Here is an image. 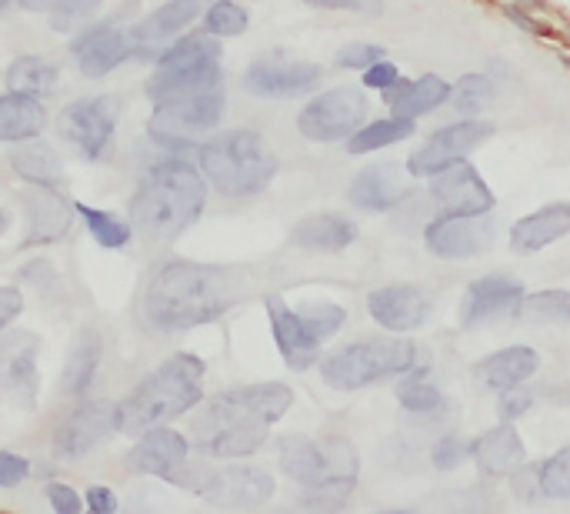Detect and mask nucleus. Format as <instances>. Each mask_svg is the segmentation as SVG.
Returning a JSON list of instances; mask_svg holds the SVG:
<instances>
[{
	"label": "nucleus",
	"instance_id": "obj_33",
	"mask_svg": "<svg viewBox=\"0 0 570 514\" xmlns=\"http://www.w3.org/2000/svg\"><path fill=\"white\" fill-rule=\"evenodd\" d=\"M47 114L40 97L7 91L0 94V144H20L44 131Z\"/></svg>",
	"mask_w": 570,
	"mask_h": 514
},
{
	"label": "nucleus",
	"instance_id": "obj_53",
	"mask_svg": "<svg viewBox=\"0 0 570 514\" xmlns=\"http://www.w3.org/2000/svg\"><path fill=\"white\" fill-rule=\"evenodd\" d=\"M84 508L94 511V514H114L117 498H114V491L104 488V484H90L87 494H84Z\"/></svg>",
	"mask_w": 570,
	"mask_h": 514
},
{
	"label": "nucleus",
	"instance_id": "obj_7",
	"mask_svg": "<svg viewBox=\"0 0 570 514\" xmlns=\"http://www.w3.org/2000/svg\"><path fill=\"white\" fill-rule=\"evenodd\" d=\"M157 71L147 81L150 101H167V97H184L197 91L224 84L220 71V37L214 34H180L174 44L164 47L157 57Z\"/></svg>",
	"mask_w": 570,
	"mask_h": 514
},
{
	"label": "nucleus",
	"instance_id": "obj_38",
	"mask_svg": "<svg viewBox=\"0 0 570 514\" xmlns=\"http://www.w3.org/2000/svg\"><path fill=\"white\" fill-rule=\"evenodd\" d=\"M424 368L404 374V381L397 384V401L400 408L410 411V414H440L447 408V398L440 394L437 384H430L424 378Z\"/></svg>",
	"mask_w": 570,
	"mask_h": 514
},
{
	"label": "nucleus",
	"instance_id": "obj_30",
	"mask_svg": "<svg viewBox=\"0 0 570 514\" xmlns=\"http://www.w3.org/2000/svg\"><path fill=\"white\" fill-rule=\"evenodd\" d=\"M450 91H454V84H447L444 77L424 74V77H417V81H404V77H397V81L380 94H384V101L390 104V111L394 114L420 117V114L437 111L440 104H447Z\"/></svg>",
	"mask_w": 570,
	"mask_h": 514
},
{
	"label": "nucleus",
	"instance_id": "obj_34",
	"mask_svg": "<svg viewBox=\"0 0 570 514\" xmlns=\"http://www.w3.org/2000/svg\"><path fill=\"white\" fill-rule=\"evenodd\" d=\"M97 371H100V341L94 331H84L67 354L64 374H60V391L67 398H84L90 384L97 381Z\"/></svg>",
	"mask_w": 570,
	"mask_h": 514
},
{
	"label": "nucleus",
	"instance_id": "obj_9",
	"mask_svg": "<svg viewBox=\"0 0 570 514\" xmlns=\"http://www.w3.org/2000/svg\"><path fill=\"white\" fill-rule=\"evenodd\" d=\"M120 101L114 94H94L70 101L57 117V134L67 141L84 161H107L117 144Z\"/></svg>",
	"mask_w": 570,
	"mask_h": 514
},
{
	"label": "nucleus",
	"instance_id": "obj_19",
	"mask_svg": "<svg viewBox=\"0 0 570 514\" xmlns=\"http://www.w3.org/2000/svg\"><path fill=\"white\" fill-rule=\"evenodd\" d=\"M320 77H324V71L310 61H274V57H264V61H254L244 71V87L254 97H264V101H290V97L314 91Z\"/></svg>",
	"mask_w": 570,
	"mask_h": 514
},
{
	"label": "nucleus",
	"instance_id": "obj_57",
	"mask_svg": "<svg viewBox=\"0 0 570 514\" xmlns=\"http://www.w3.org/2000/svg\"><path fill=\"white\" fill-rule=\"evenodd\" d=\"M7 227H10V211L7 207H0V237L7 234Z\"/></svg>",
	"mask_w": 570,
	"mask_h": 514
},
{
	"label": "nucleus",
	"instance_id": "obj_12",
	"mask_svg": "<svg viewBox=\"0 0 570 514\" xmlns=\"http://www.w3.org/2000/svg\"><path fill=\"white\" fill-rule=\"evenodd\" d=\"M494 124L480 121V117H460L457 124L440 127L407 157V174L410 177H434L437 171H444L454 161H464L477 151L480 144L490 141Z\"/></svg>",
	"mask_w": 570,
	"mask_h": 514
},
{
	"label": "nucleus",
	"instance_id": "obj_18",
	"mask_svg": "<svg viewBox=\"0 0 570 514\" xmlns=\"http://www.w3.org/2000/svg\"><path fill=\"white\" fill-rule=\"evenodd\" d=\"M37 354L40 341L27 331H17L0 341V398L14 401L17 408H34L37 401Z\"/></svg>",
	"mask_w": 570,
	"mask_h": 514
},
{
	"label": "nucleus",
	"instance_id": "obj_59",
	"mask_svg": "<svg viewBox=\"0 0 570 514\" xmlns=\"http://www.w3.org/2000/svg\"><path fill=\"white\" fill-rule=\"evenodd\" d=\"M567 67H570V61H567Z\"/></svg>",
	"mask_w": 570,
	"mask_h": 514
},
{
	"label": "nucleus",
	"instance_id": "obj_6",
	"mask_svg": "<svg viewBox=\"0 0 570 514\" xmlns=\"http://www.w3.org/2000/svg\"><path fill=\"white\" fill-rule=\"evenodd\" d=\"M320 378L334 391H360L420 368V348L404 338H364L320 354Z\"/></svg>",
	"mask_w": 570,
	"mask_h": 514
},
{
	"label": "nucleus",
	"instance_id": "obj_15",
	"mask_svg": "<svg viewBox=\"0 0 570 514\" xmlns=\"http://www.w3.org/2000/svg\"><path fill=\"white\" fill-rule=\"evenodd\" d=\"M427 194L440 214H490L494 211V191L470 161H454L434 177H427Z\"/></svg>",
	"mask_w": 570,
	"mask_h": 514
},
{
	"label": "nucleus",
	"instance_id": "obj_56",
	"mask_svg": "<svg viewBox=\"0 0 570 514\" xmlns=\"http://www.w3.org/2000/svg\"><path fill=\"white\" fill-rule=\"evenodd\" d=\"M4 7H34V0H0V11Z\"/></svg>",
	"mask_w": 570,
	"mask_h": 514
},
{
	"label": "nucleus",
	"instance_id": "obj_21",
	"mask_svg": "<svg viewBox=\"0 0 570 514\" xmlns=\"http://www.w3.org/2000/svg\"><path fill=\"white\" fill-rule=\"evenodd\" d=\"M267 318H270V334L277 341L280 358L290 371H307L320 361V341L314 331L307 328L304 318L297 314V308L280 298V294H267L264 298Z\"/></svg>",
	"mask_w": 570,
	"mask_h": 514
},
{
	"label": "nucleus",
	"instance_id": "obj_2",
	"mask_svg": "<svg viewBox=\"0 0 570 514\" xmlns=\"http://www.w3.org/2000/svg\"><path fill=\"white\" fill-rule=\"evenodd\" d=\"M294 404V391L280 381L240 384L214 394L194 418L200 451L217 461H240L267 444L270 428Z\"/></svg>",
	"mask_w": 570,
	"mask_h": 514
},
{
	"label": "nucleus",
	"instance_id": "obj_13",
	"mask_svg": "<svg viewBox=\"0 0 570 514\" xmlns=\"http://www.w3.org/2000/svg\"><path fill=\"white\" fill-rule=\"evenodd\" d=\"M117 431H120V404H114V401H80L77 408H70L67 418L57 424L54 451H57V458L77 461Z\"/></svg>",
	"mask_w": 570,
	"mask_h": 514
},
{
	"label": "nucleus",
	"instance_id": "obj_24",
	"mask_svg": "<svg viewBox=\"0 0 570 514\" xmlns=\"http://www.w3.org/2000/svg\"><path fill=\"white\" fill-rule=\"evenodd\" d=\"M70 54H74L80 74L97 81L130 61V31H120L117 24H94L70 41Z\"/></svg>",
	"mask_w": 570,
	"mask_h": 514
},
{
	"label": "nucleus",
	"instance_id": "obj_31",
	"mask_svg": "<svg viewBox=\"0 0 570 514\" xmlns=\"http://www.w3.org/2000/svg\"><path fill=\"white\" fill-rule=\"evenodd\" d=\"M74 204H67L57 191L37 187L27 194V244H54L67 234Z\"/></svg>",
	"mask_w": 570,
	"mask_h": 514
},
{
	"label": "nucleus",
	"instance_id": "obj_23",
	"mask_svg": "<svg viewBox=\"0 0 570 514\" xmlns=\"http://www.w3.org/2000/svg\"><path fill=\"white\" fill-rule=\"evenodd\" d=\"M367 314L387 334H410L430 318V298L417 284H384L367 294Z\"/></svg>",
	"mask_w": 570,
	"mask_h": 514
},
{
	"label": "nucleus",
	"instance_id": "obj_14",
	"mask_svg": "<svg viewBox=\"0 0 570 514\" xmlns=\"http://www.w3.org/2000/svg\"><path fill=\"white\" fill-rule=\"evenodd\" d=\"M497 227L490 214H437L424 227V244L434 257L444 261H464V257L484 254L494 244Z\"/></svg>",
	"mask_w": 570,
	"mask_h": 514
},
{
	"label": "nucleus",
	"instance_id": "obj_4",
	"mask_svg": "<svg viewBox=\"0 0 570 514\" xmlns=\"http://www.w3.org/2000/svg\"><path fill=\"white\" fill-rule=\"evenodd\" d=\"M204 358L177 351L174 358L157 364L134 391L120 401V434H144L157 424L184 418L204 401Z\"/></svg>",
	"mask_w": 570,
	"mask_h": 514
},
{
	"label": "nucleus",
	"instance_id": "obj_17",
	"mask_svg": "<svg viewBox=\"0 0 570 514\" xmlns=\"http://www.w3.org/2000/svg\"><path fill=\"white\" fill-rule=\"evenodd\" d=\"M200 494L214 508H264L274 498V478L254 464H227V468H210Z\"/></svg>",
	"mask_w": 570,
	"mask_h": 514
},
{
	"label": "nucleus",
	"instance_id": "obj_3",
	"mask_svg": "<svg viewBox=\"0 0 570 514\" xmlns=\"http://www.w3.org/2000/svg\"><path fill=\"white\" fill-rule=\"evenodd\" d=\"M207 207V177L184 154L150 164L130 197V224L150 241H177Z\"/></svg>",
	"mask_w": 570,
	"mask_h": 514
},
{
	"label": "nucleus",
	"instance_id": "obj_29",
	"mask_svg": "<svg viewBox=\"0 0 570 514\" xmlns=\"http://www.w3.org/2000/svg\"><path fill=\"white\" fill-rule=\"evenodd\" d=\"M357 237H360V227L350 221V217L324 211V214L304 217V221L290 231V244L300 247V251L330 254V251H347Z\"/></svg>",
	"mask_w": 570,
	"mask_h": 514
},
{
	"label": "nucleus",
	"instance_id": "obj_1",
	"mask_svg": "<svg viewBox=\"0 0 570 514\" xmlns=\"http://www.w3.org/2000/svg\"><path fill=\"white\" fill-rule=\"evenodd\" d=\"M240 301V274L220 264L170 257L157 264L140 294V314L160 334H180L210 324Z\"/></svg>",
	"mask_w": 570,
	"mask_h": 514
},
{
	"label": "nucleus",
	"instance_id": "obj_32",
	"mask_svg": "<svg viewBox=\"0 0 570 514\" xmlns=\"http://www.w3.org/2000/svg\"><path fill=\"white\" fill-rule=\"evenodd\" d=\"M10 164H14V174L24 177L27 184L34 187H47V191H60L67 184V174H64V164H60L57 151L37 137L30 141H20L14 144V154H10Z\"/></svg>",
	"mask_w": 570,
	"mask_h": 514
},
{
	"label": "nucleus",
	"instance_id": "obj_39",
	"mask_svg": "<svg viewBox=\"0 0 570 514\" xmlns=\"http://www.w3.org/2000/svg\"><path fill=\"white\" fill-rule=\"evenodd\" d=\"M517 314L530 321L554 324V328H570V291L547 288V291L524 294V304H520Z\"/></svg>",
	"mask_w": 570,
	"mask_h": 514
},
{
	"label": "nucleus",
	"instance_id": "obj_37",
	"mask_svg": "<svg viewBox=\"0 0 570 514\" xmlns=\"http://www.w3.org/2000/svg\"><path fill=\"white\" fill-rule=\"evenodd\" d=\"M74 214L84 221V227L90 231V237L104 247V251H120V247L130 244V237H134V224L120 221L114 211H100V207H90L84 201L74 204Z\"/></svg>",
	"mask_w": 570,
	"mask_h": 514
},
{
	"label": "nucleus",
	"instance_id": "obj_27",
	"mask_svg": "<svg viewBox=\"0 0 570 514\" xmlns=\"http://www.w3.org/2000/svg\"><path fill=\"white\" fill-rule=\"evenodd\" d=\"M567 234H570V204L554 201L514 221V227H510V251L537 254Z\"/></svg>",
	"mask_w": 570,
	"mask_h": 514
},
{
	"label": "nucleus",
	"instance_id": "obj_43",
	"mask_svg": "<svg viewBox=\"0 0 570 514\" xmlns=\"http://www.w3.org/2000/svg\"><path fill=\"white\" fill-rule=\"evenodd\" d=\"M537 484L544 498L570 501V451L567 448H560L557 454H550L547 461L537 464Z\"/></svg>",
	"mask_w": 570,
	"mask_h": 514
},
{
	"label": "nucleus",
	"instance_id": "obj_25",
	"mask_svg": "<svg viewBox=\"0 0 570 514\" xmlns=\"http://www.w3.org/2000/svg\"><path fill=\"white\" fill-rule=\"evenodd\" d=\"M410 197V184L404 171L397 164H374L354 174V181L347 187V201L370 214L394 211L397 204H404Z\"/></svg>",
	"mask_w": 570,
	"mask_h": 514
},
{
	"label": "nucleus",
	"instance_id": "obj_40",
	"mask_svg": "<svg viewBox=\"0 0 570 514\" xmlns=\"http://www.w3.org/2000/svg\"><path fill=\"white\" fill-rule=\"evenodd\" d=\"M497 97V84L494 77L487 74H464L450 91V104L460 117H477L484 114Z\"/></svg>",
	"mask_w": 570,
	"mask_h": 514
},
{
	"label": "nucleus",
	"instance_id": "obj_58",
	"mask_svg": "<svg viewBox=\"0 0 570 514\" xmlns=\"http://www.w3.org/2000/svg\"><path fill=\"white\" fill-rule=\"evenodd\" d=\"M567 451H570V444H567Z\"/></svg>",
	"mask_w": 570,
	"mask_h": 514
},
{
	"label": "nucleus",
	"instance_id": "obj_51",
	"mask_svg": "<svg viewBox=\"0 0 570 514\" xmlns=\"http://www.w3.org/2000/svg\"><path fill=\"white\" fill-rule=\"evenodd\" d=\"M400 77V71H397V64L394 61H377V64H370L364 74H360V81H364V87H370V91H387L390 84H394Z\"/></svg>",
	"mask_w": 570,
	"mask_h": 514
},
{
	"label": "nucleus",
	"instance_id": "obj_45",
	"mask_svg": "<svg viewBox=\"0 0 570 514\" xmlns=\"http://www.w3.org/2000/svg\"><path fill=\"white\" fill-rule=\"evenodd\" d=\"M104 0H34L37 11H44L57 27H67L80 21V17H90Z\"/></svg>",
	"mask_w": 570,
	"mask_h": 514
},
{
	"label": "nucleus",
	"instance_id": "obj_22",
	"mask_svg": "<svg viewBox=\"0 0 570 514\" xmlns=\"http://www.w3.org/2000/svg\"><path fill=\"white\" fill-rule=\"evenodd\" d=\"M200 17V0H167L154 14H147L137 27H130V57L157 61L180 34Z\"/></svg>",
	"mask_w": 570,
	"mask_h": 514
},
{
	"label": "nucleus",
	"instance_id": "obj_16",
	"mask_svg": "<svg viewBox=\"0 0 570 514\" xmlns=\"http://www.w3.org/2000/svg\"><path fill=\"white\" fill-rule=\"evenodd\" d=\"M190 464V441L170 424H157L140 434V441L127 451L124 468L130 474H147V478H164L174 484Z\"/></svg>",
	"mask_w": 570,
	"mask_h": 514
},
{
	"label": "nucleus",
	"instance_id": "obj_49",
	"mask_svg": "<svg viewBox=\"0 0 570 514\" xmlns=\"http://www.w3.org/2000/svg\"><path fill=\"white\" fill-rule=\"evenodd\" d=\"M44 494H47L50 508H54L57 514H80V511H84V498H80L77 488H70V484L47 481Z\"/></svg>",
	"mask_w": 570,
	"mask_h": 514
},
{
	"label": "nucleus",
	"instance_id": "obj_55",
	"mask_svg": "<svg viewBox=\"0 0 570 514\" xmlns=\"http://www.w3.org/2000/svg\"><path fill=\"white\" fill-rule=\"evenodd\" d=\"M504 14H507L517 27H524V31H530V34H537V31H540V27H537L534 21H530V17H527L524 11H520L517 4H507V7H504Z\"/></svg>",
	"mask_w": 570,
	"mask_h": 514
},
{
	"label": "nucleus",
	"instance_id": "obj_44",
	"mask_svg": "<svg viewBox=\"0 0 570 514\" xmlns=\"http://www.w3.org/2000/svg\"><path fill=\"white\" fill-rule=\"evenodd\" d=\"M297 314L304 318V324L320 341L334 338V334L347 324V311L334 301H307V304H300Z\"/></svg>",
	"mask_w": 570,
	"mask_h": 514
},
{
	"label": "nucleus",
	"instance_id": "obj_26",
	"mask_svg": "<svg viewBox=\"0 0 570 514\" xmlns=\"http://www.w3.org/2000/svg\"><path fill=\"white\" fill-rule=\"evenodd\" d=\"M470 458H474L480 474L504 478V474H514L517 468H524L527 448H524V441H520L514 421H504L470 441Z\"/></svg>",
	"mask_w": 570,
	"mask_h": 514
},
{
	"label": "nucleus",
	"instance_id": "obj_8",
	"mask_svg": "<svg viewBox=\"0 0 570 514\" xmlns=\"http://www.w3.org/2000/svg\"><path fill=\"white\" fill-rule=\"evenodd\" d=\"M227 101L224 87H210V91L184 94V97H167V101L154 104V114L147 121L150 141L170 151L184 154L190 144H204L210 134L224 121Z\"/></svg>",
	"mask_w": 570,
	"mask_h": 514
},
{
	"label": "nucleus",
	"instance_id": "obj_50",
	"mask_svg": "<svg viewBox=\"0 0 570 514\" xmlns=\"http://www.w3.org/2000/svg\"><path fill=\"white\" fill-rule=\"evenodd\" d=\"M30 461L14 451H0V488H17L20 481L30 478Z\"/></svg>",
	"mask_w": 570,
	"mask_h": 514
},
{
	"label": "nucleus",
	"instance_id": "obj_47",
	"mask_svg": "<svg viewBox=\"0 0 570 514\" xmlns=\"http://www.w3.org/2000/svg\"><path fill=\"white\" fill-rule=\"evenodd\" d=\"M467 458H470V444L460 441L457 434H444V438L434 444V451H430V461H434L437 471H454Z\"/></svg>",
	"mask_w": 570,
	"mask_h": 514
},
{
	"label": "nucleus",
	"instance_id": "obj_52",
	"mask_svg": "<svg viewBox=\"0 0 570 514\" xmlns=\"http://www.w3.org/2000/svg\"><path fill=\"white\" fill-rule=\"evenodd\" d=\"M20 311H24V294L17 288H0V334L20 318Z\"/></svg>",
	"mask_w": 570,
	"mask_h": 514
},
{
	"label": "nucleus",
	"instance_id": "obj_41",
	"mask_svg": "<svg viewBox=\"0 0 570 514\" xmlns=\"http://www.w3.org/2000/svg\"><path fill=\"white\" fill-rule=\"evenodd\" d=\"M354 488H357V478H350V474H334V478H324V481L304 488L300 504L310 511H340Z\"/></svg>",
	"mask_w": 570,
	"mask_h": 514
},
{
	"label": "nucleus",
	"instance_id": "obj_54",
	"mask_svg": "<svg viewBox=\"0 0 570 514\" xmlns=\"http://www.w3.org/2000/svg\"><path fill=\"white\" fill-rule=\"evenodd\" d=\"M317 11H377V0H304Z\"/></svg>",
	"mask_w": 570,
	"mask_h": 514
},
{
	"label": "nucleus",
	"instance_id": "obj_46",
	"mask_svg": "<svg viewBox=\"0 0 570 514\" xmlns=\"http://www.w3.org/2000/svg\"><path fill=\"white\" fill-rule=\"evenodd\" d=\"M377 61H384V47L367 44V41H350L334 54V64L340 67V71H360V74H364L367 67L377 64Z\"/></svg>",
	"mask_w": 570,
	"mask_h": 514
},
{
	"label": "nucleus",
	"instance_id": "obj_36",
	"mask_svg": "<svg viewBox=\"0 0 570 514\" xmlns=\"http://www.w3.org/2000/svg\"><path fill=\"white\" fill-rule=\"evenodd\" d=\"M410 134H414V117L390 114V117H380V121L357 127V131L347 137V151L350 154H374V151H384V147L407 141Z\"/></svg>",
	"mask_w": 570,
	"mask_h": 514
},
{
	"label": "nucleus",
	"instance_id": "obj_28",
	"mask_svg": "<svg viewBox=\"0 0 570 514\" xmlns=\"http://www.w3.org/2000/svg\"><path fill=\"white\" fill-rule=\"evenodd\" d=\"M540 368V354L530 344H510L494 354H487L484 361L474 364V378L484 384L487 391H507L517 384H527Z\"/></svg>",
	"mask_w": 570,
	"mask_h": 514
},
{
	"label": "nucleus",
	"instance_id": "obj_42",
	"mask_svg": "<svg viewBox=\"0 0 570 514\" xmlns=\"http://www.w3.org/2000/svg\"><path fill=\"white\" fill-rule=\"evenodd\" d=\"M250 14L240 7V0H214L204 14V31L214 37H240L247 31Z\"/></svg>",
	"mask_w": 570,
	"mask_h": 514
},
{
	"label": "nucleus",
	"instance_id": "obj_10",
	"mask_svg": "<svg viewBox=\"0 0 570 514\" xmlns=\"http://www.w3.org/2000/svg\"><path fill=\"white\" fill-rule=\"evenodd\" d=\"M367 94L364 87H330L304 104L297 114V131L310 144H337L347 141L357 127H364L367 117Z\"/></svg>",
	"mask_w": 570,
	"mask_h": 514
},
{
	"label": "nucleus",
	"instance_id": "obj_5",
	"mask_svg": "<svg viewBox=\"0 0 570 514\" xmlns=\"http://www.w3.org/2000/svg\"><path fill=\"white\" fill-rule=\"evenodd\" d=\"M197 167L204 171L217 194L224 197H254L274 181L277 157L267 147L264 134L234 127V131L210 134L197 147Z\"/></svg>",
	"mask_w": 570,
	"mask_h": 514
},
{
	"label": "nucleus",
	"instance_id": "obj_20",
	"mask_svg": "<svg viewBox=\"0 0 570 514\" xmlns=\"http://www.w3.org/2000/svg\"><path fill=\"white\" fill-rule=\"evenodd\" d=\"M524 284L510 274H487L467 284L464 301H460V324L464 328H480L507 314H517L524 304Z\"/></svg>",
	"mask_w": 570,
	"mask_h": 514
},
{
	"label": "nucleus",
	"instance_id": "obj_35",
	"mask_svg": "<svg viewBox=\"0 0 570 514\" xmlns=\"http://www.w3.org/2000/svg\"><path fill=\"white\" fill-rule=\"evenodd\" d=\"M7 87L10 91H20V94H34V97H50L57 91V81H60V71L57 64H50L47 57H37V54H24L17 61H10L7 67Z\"/></svg>",
	"mask_w": 570,
	"mask_h": 514
},
{
	"label": "nucleus",
	"instance_id": "obj_48",
	"mask_svg": "<svg viewBox=\"0 0 570 514\" xmlns=\"http://www.w3.org/2000/svg\"><path fill=\"white\" fill-rule=\"evenodd\" d=\"M497 414L500 421H517L524 418L530 411V404H534V394H530L524 384H517V388H507V391H497Z\"/></svg>",
	"mask_w": 570,
	"mask_h": 514
},
{
	"label": "nucleus",
	"instance_id": "obj_11",
	"mask_svg": "<svg viewBox=\"0 0 570 514\" xmlns=\"http://www.w3.org/2000/svg\"><path fill=\"white\" fill-rule=\"evenodd\" d=\"M277 458H280V471L290 481H297L300 488H310V484L334 478V474L357 478V454L344 438L317 444L304 438V434H284L277 441Z\"/></svg>",
	"mask_w": 570,
	"mask_h": 514
}]
</instances>
